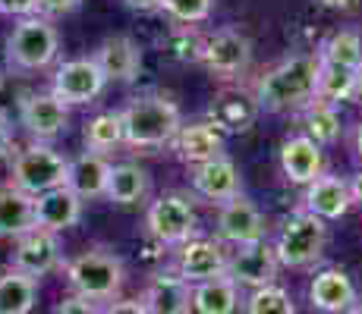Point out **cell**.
<instances>
[{
    "label": "cell",
    "instance_id": "1",
    "mask_svg": "<svg viewBox=\"0 0 362 314\" xmlns=\"http://www.w3.org/2000/svg\"><path fill=\"white\" fill-rule=\"evenodd\" d=\"M318 97V54H296L277 63L274 69L259 79L255 88V104L271 114H299Z\"/></svg>",
    "mask_w": 362,
    "mask_h": 314
},
{
    "label": "cell",
    "instance_id": "2",
    "mask_svg": "<svg viewBox=\"0 0 362 314\" xmlns=\"http://www.w3.org/2000/svg\"><path fill=\"white\" fill-rule=\"evenodd\" d=\"M120 123H123V145H127V148L155 151L177 138L180 126H183V116H180V107L170 97L145 95V97H136V101L123 110Z\"/></svg>",
    "mask_w": 362,
    "mask_h": 314
},
{
    "label": "cell",
    "instance_id": "3",
    "mask_svg": "<svg viewBox=\"0 0 362 314\" xmlns=\"http://www.w3.org/2000/svg\"><path fill=\"white\" fill-rule=\"evenodd\" d=\"M57 54L60 35L51 19L38 16V13L23 16L6 35V66L13 73H41V69L54 66Z\"/></svg>",
    "mask_w": 362,
    "mask_h": 314
},
{
    "label": "cell",
    "instance_id": "4",
    "mask_svg": "<svg viewBox=\"0 0 362 314\" xmlns=\"http://www.w3.org/2000/svg\"><path fill=\"white\" fill-rule=\"evenodd\" d=\"M123 277H127V270H123L120 255L104 248L82 251L66 264V280L73 292L82 298H92V302L117 298V292L123 289Z\"/></svg>",
    "mask_w": 362,
    "mask_h": 314
},
{
    "label": "cell",
    "instance_id": "5",
    "mask_svg": "<svg viewBox=\"0 0 362 314\" xmlns=\"http://www.w3.org/2000/svg\"><path fill=\"white\" fill-rule=\"evenodd\" d=\"M325 246H328V227H325L322 217L303 211H293L290 217H284L281 233H277L274 242V255L281 261V267H309L318 258L325 255Z\"/></svg>",
    "mask_w": 362,
    "mask_h": 314
},
{
    "label": "cell",
    "instance_id": "6",
    "mask_svg": "<svg viewBox=\"0 0 362 314\" xmlns=\"http://www.w3.org/2000/svg\"><path fill=\"white\" fill-rule=\"evenodd\" d=\"M66 164L69 160L47 142H32L29 148L13 155L10 186L35 198V195L51 192V188L66 183Z\"/></svg>",
    "mask_w": 362,
    "mask_h": 314
},
{
    "label": "cell",
    "instance_id": "7",
    "mask_svg": "<svg viewBox=\"0 0 362 314\" xmlns=\"http://www.w3.org/2000/svg\"><path fill=\"white\" fill-rule=\"evenodd\" d=\"M104 88H107V79H104L95 57L64 60L54 69V79H51V95L57 97V101H64L66 107L92 104L95 97H101Z\"/></svg>",
    "mask_w": 362,
    "mask_h": 314
},
{
    "label": "cell",
    "instance_id": "8",
    "mask_svg": "<svg viewBox=\"0 0 362 314\" xmlns=\"http://www.w3.org/2000/svg\"><path fill=\"white\" fill-rule=\"evenodd\" d=\"M148 233L155 236L161 246H183V242H189L192 236H196V207L189 205V198H183V195L170 192V195H161V198L155 201V205L148 207Z\"/></svg>",
    "mask_w": 362,
    "mask_h": 314
},
{
    "label": "cell",
    "instance_id": "9",
    "mask_svg": "<svg viewBox=\"0 0 362 314\" xmlns=\"http://www.w3.org/2000/svg\"><path fill=\"white\" fill-rule=\"evenodd\" d=\"M199 60L211 73L230 79V76H240L249 69V63H252V41L236 29H221L199 44Z\"/></svg>",
    "mask_w": 362,
    "mask_h": 314
},
{
    "label": "cell",
    "instance_id": "10",
    "mask_svg": "<svg viewBox=\"0 0 362 314\" xmlns=\"http://www.w3.org/2000/svg\"><path fill=\"white\" fill-rule=\"evenodd\" d=\"M19 123L32 135V142H54L64 135L69 126V107L57 101L51 92H35L23 95L19 101Z\"/></svg>",
    "mask_w": 362,
    "mask_h": 314
},
{
    "label": "cell",
    "instance_id": "11",
    "mask_svg": "<svg viewBox=\"0 0 362 314\" xmlns=\"http://www.w3.org/2000/svg\"><path fill=\"white\" fill-rule=\"evenodd\" d=\"M60 258H64V251H60L57 233L32 227L29 233H23L16 239V248L10 255V267L23 270L29 277H45L60 267Z\"/></svg>",
    "mask_w": 362,
    "mask_h": 314
},
{
    "label": "cell",
    "instance_id": "12",
    "mask_svg": "<svg viewBox=\"0 0 362 314\" xmlns=\"http://www.w3.org/2000/svg\"><path fill=\"white\" fill-rule=\"evenodd\" d=\"M277 270H281V261H277L274 248L264 239L249 242V246H236L233 255H227V277L236 286L262 289V286H271L277 280Z\"/></svg>",
    "mask_w": 362,
    "mask_h": 314
},
{
    "label": "cell",
    "instance_id": "13",
    "mask_svg": "<svg viewBox=\"0 0 362 314\" xmlns=\"http://www.w3.org/2000/svg\"><path fill=\"white\" fill-rule=\"evenodd\" d=\"M264 217L262 211L249 198L236 195V198L224 201L218 211V236L230 246H249V242L264 239Z\"/></svg>",
    "mask_w": 362,
    "mask_h": 314
},
{
    "label": "cell",
    "instance_id": "14",
    "mask_svg": "<svg viewBox=\"0 0 362 314\" xmlns=\"http://www.w3.org/2000/svg\"><path fill=\"white\" fill-rule=\"evenodd\" d=\"M177 270L189 286L214 280V277H227V251L221 242L211 239H189L180 246Z\"/></svg>",
    "mask_w": 362,
    "mask_h": 314
},
{
    "label": "cell",
    "instance_id": "15",
    "mask_svg": "<svg viewBox=\"0 0 362 314\" xmlns=\"http://www.w3.org/2000/svg\"><path fill=\"white\" fill-rule=\"evenodd\" d=\"M192 188H196L202 198L224 205V201L243 195V179H240V170H236L233 160L218 155V157L202 160V164L192 167Z\"/></svg>",
    "mask_w": 362,
    "mask_h": 314
},
{
    "label": "cell",
    "instance_id": "16",
    "mask_svg": "<svg viewBox=\"0 0 362 314\" xmlns=\"http://www.w3.org/2000/svg\"><path fill=\"white\" fill-rule=\"evenodd\" d=\"M107 82H132L142 69V51L129 35H110L92 54Z\"/></svg>",
    "mask_w": 362,
    "mask_h": 314
},
{
    "label": "cell",
    "instance_id": "17",
    "mask_svg": "<svg viewBox=\"0 0 362 314\" xmlns=\"http://www.w3.org/2000/svg\"><path fill=\"white\" fill-rule=\"evenodd\" d=\"M82 220V198L69 192L66 186H57L51 192L35 195V227L51 229V233H64Z\"/></svg>",
    "mask_w": 362,
    "mask_h": 314
},
{
    "label": "cell",
    "instance_id": "18",
    "mask_svg": "<svg viewBox=\"0 0 362 314\" xmlns=\"http://www.w3.org/2000/svg\"><path fill=\"white\" fill-rule=\"evenodd\" d=\"M281 170L290 183L296 186H309L312 179L322 176L325 170V157H322V145L312 142L309 135H290L281 148Z\"/></svg>",
    "mask_w": 362,
    "mask_h": 314
},
{
    "label": "cell",
    "instance_id": "19",
    "mask_svg": "<svg viewBox=\"0 0 362 314\" xmlns=\"http://www.w3.org/2000/svg\"><path fill=\"white\" fill-rule=\"evenodd\" d=\"M309 302L325 314H346L356 305V286L344 270H322L309 286Z\"/></svg>",
    "mask_w": 362,
    "mask_h": 314
},
{
    "label": "cell",
    "instance_id": "20",
    "mask_svg": "<svg viewBox=\"0 0 362 314\" xmlns=\"http://www.w3.org/2000/svg\"><path fill=\"white\" fill-rule=\"evenodd\" d=\"M305 211L315 214L322 220H337L350 211L353 198H350V186L340 176H318L305 186Z\"/></svg>",
    "mask_w": 362,
    "mask_h": 314
},
{
    "label": "cell",
    "instance_id": "21",
    "mask_svg": "<svg viewBox=\"0 0 362 314\" xmlns=\"http://www.w3.org/2000/svg\"><path fill=\"white\" fill-rule=\"evenodd\" d=\"M107 173L110 164L104 155H95V151H82L79 157H73L66 164V188L76 192L82 201L88 198H101L104 186H107Z\"/></svg>",
    "mask_w": 362,
    "mask_h": 314
},
{
    "label": "cell",
    "instance_id": "22",
    "mask_svg": "<svg viewBox=\"0 0 362 314\" xmlns=\"http://www.w3.org/2000/svg\"><path fill=\"white\" fill-rule=\"evenodd\" d=\"M145 308L151 314H189L192 311V286L183 277H170V274H158L148 283L142 296Z\"/></svg>",
    "mask_w": 362,
    "mask_h": 314
},
{
    "label": "cell",
    "instance_id": "23",
    "mask_svg": "<svg viewBox=\"0 0 362 314\" xmlns=\"http://www.w3.org/2000/svg\"><path fill=\"white\" fill-rule=\"evenodd\" d=\"M173 145H177V155L183 157L186 164L196 167L202 160H211L224 151V135H221V129L211 123H192V126H180Z\"/></svg>",
    "mask_w": 362,
    "mask_h": 314
},
{
    "label": "cell",
    "instance_id": "24",
    "mask_svg": "<svg viewBox=\"0 0 362 314\" xmlns=\"http://www.w3.org/2000/svg\"><path fill=\"white\" fill-rule=\"evenodd\" d=\"M35 227V198L13 186L0 188V239H19Z\"/></svg>",
    "mask_w": 362,
    "mask_h": 314
},
{
    "label": "cell",
    "instance_id": "25",
    "mask_svg": "<svg viewBox=\"0 0 362 314\" xmlns=\"http://www.w3.org/2000/svg\"><path fill=\"white\" fill-rule=\"evenodd\" d=\"M192 311L196 314H236L240 311V286L230 277H214V280L192 286Z\"/></svg>",
    "mask_w": 362,
    "mask_h": 314
},
{
    "label": "cell",
    "instance_id": "26",
    "mask_svg": "<svg viewBox=\"0 0 362 314\" xmlns=\"http://www.w3.org/2000/svg\"><path fill=\"white\" fill-rule=\"evenodd\" d=\"M148 195V173L139 164H114L107 173V186H104V198L114 205H139Z\"/></svg>",
    "mask_w": 362,
    "mask_h": 314
},
{
    "label": "cell",
    "instance_id": "27",
    "mask_svg": "<svg viewBox=\"0 0 362 314\" xmlns=\"http://www.w3.org/2000/svg\"><path fill=\"white\" fill-rule=\"evenodd\" d=\"M35 302H38V277L13 267L0 274V314H32Z\"/></svg>",
    "mask_w": 362,
    "mask_h": 314
},
{
    "label": "cell",
    "instance_id": "28",
    "mask_svg": "<svg viewBox=\"0 0 362 314\" xmlns=\"http://www.w3.org/2000/svg\"><path fill=\"white\" fill-rule=\"evenodd\" d=\"M303 114V126H305V135L312 138V142H318V145H331V142H337V135H340V114H337V107L328 101H312L309 107H303L299 110Z\"/></svg>",
    "mask_w": 362,
    "mask_h": 314
},
{
    "label": "cell",
    "instance_id": "29",
    "mask_svg": "<svg viewBox=\"0 0 362 314\" xmlns=\"http://www.w3.org/2000/svg\"><path fill=\"white\" fill-rule=\"evenodd\" d=\"M123 145V123L120 114L107 110V114L92 116L86 126V151H95V155H107V151L120 148Z\"/></svg>",
    "mask_w": 362,
    "mask_h": 314
},
{
    "label": "cell",
    "instance_id": "30",
    "mask_svg": "<svg viewBox=\"0 0 362 314\" xmlns=\"http://www.w3.org/2000/svg\"><path fill=\"white\" fill-rule=\"evenodd\" d=\"M246 314H296V308H293L290 292L271 283V286H262V289H255L252 296H249Z\"/></svg>",
    "mask_w": 362,
    "mask_h": 314
},
{
    "label": "cell",
    "instance_id": "31",
    "mask_svg": "<svg viewBox=\"0 0 362 314\" xmlns=\"http://www.w3.org/2000/svg\"><path fill=\"white\" fill-rule=\"evenodd\" d=\"M211 6L214 0H164L161 10L170 13L177 23H205L208 16H211Z\"/></svg>",
    "mask_w": 362,
    "mask_h": 314
},
{
    "label": "cell",
    "instance_id": "32",
    "mask_svg": "<svg viewBox=\"0 0 362 314\" xmlns=\"http://www.w3.org/2000/svg\"><path fill=\"white\" fill-rule=\"evenodd\" d=\"M54 314H101L98 305L92 298H82V296H66L64 302L54 308Z\"/></svg>",
    "mask_w": 362,
    "mask_h": 314
},
{
    "label": "cell",
    "instance_id": "33",
    "mask_svg": "<svg viewBox=\"0 0 362 314\" xmlns=\"http://www.w3.org/2000/svg\"><path fill=\"white\" fill-rule=\"evenodd\" d=\"M82 0H38V16L45 19H57V16H66L79 6Z\"/></svg>",
    "mask_w": 362,
    "mask_h": 314
},
{
    "label": "cell",
    "instance_id": "34",
    "mask_svg": "<svg viewBox=\"0 0 362 314\" xmlns=\"http://www.w3.org/2000/svg\"><path fill=\"white\" fill-rule=\"evenodd\" d=\"M0 13L4 16H32V13H38V0H0Z\"/></svg>",
    "mask_w": 362,
    "mask_h": 314
},
{
    "label": "cell",
    "instance_id": "35",
    "mask_svg": "<svg viewBox=\"0 0 362 314\" xmlns=\"http://www.w3.org/2000/svg\"><path fill=\"white\" fill-rule=\"evenodd\" d=\"M16 155V135H13L10 116H0V160H10Z\"/></svg>",
    "mask_w": 362,
    "mask_h": 314
},
{
    "label": "cell",
    "instance_id": "36",
    "mask_svg": "<svg viewBox=\"0 0 362 314\" xmlns=\"http://www.w3.org/2000/svg\"><path fill=\"white\" fill-rule=\"evenodd\" d=\"M101 314H151L145 308L142 298H123V302H110Z\"/></svg>",
    "mask_w": 362,
    "mask_h": 314
},
{
    "label": "cell",
    "instance_id": "37",
    "mask_svg": "<svg viewBox=\"0 0 362 314\" xmlns=\"http://www.w3.org/2000/svg\"><path fill=\"white\" fill-rule=\"evenodd\" d=\"M161 4L164 0H127V6L136 13H155V10H161Z\"/></svg>",
    "mask_w": 362,
    "mask_h": 314
},
{
    "label": "cell",
    "instance_id": "38",
    "mask_svg": "<svg viewBox=\"0 0 362 314\" xmlns=\"http://www.w3.org/2000/svg\"><path fill=\"white\" fill-rule=\"evenodd\" d=\"M346 186H350V198L356 201V205H362V173H356L353 183H346Z\"/></svg>",
    "mask_w": 362,
    "mask_h": 314
},
{
    "label": "cell",
    "instance_id": "39",
    "mask_svg": "<svg viewBox=\"0 0 362 314\" xmlns=\"http://www.w3.org/2000/svg\"><path fill=\"white\" fill-rule=\"evenodd\" d=\"M6 92H10V76L0 73V116H6V110H4V97H6Z\"/></svg>",
    "mask_w": 362,
    "mask_h": 314
},
{
    "label": "cell",
    "instance_id": "40",
    "mask_svg": "<svg viewBox=\"0 0 362 314\" xmlns=\"http://www.w3.org/2000/svg\"><path fill=\"white\" fill-rule=\"evenodd\" d=\"M318 4L331 6V10H344V6H350V4H353V0H318Z\"/></svg>",
    "mask_w": 362,
    "mask_h": 314
},
{
    "label": "cell",
    "instance_id": "41",
    "mask_svg": "<svg viewBox=\"0 0 362 314\" xmlns=\"http://www.w3.org/2000/svg\"><path fill=\"white\" fill-rule=\"evenodd\" d=\"M356 151H359V157H362V123H359V129H356Z\"/></svg>",
    "mask_w": 362,
    "mask_h": 314
},
{
    "label": "cell",
    "instance_id": "42",
    "mask_svg": "<svg viewBox=\"0 0 362 314\" xmlns=\"http://www.w3.org/2000/svg\"><path fill=\"white\" fill-rule=\"evenodd\" d=\"M356 92H359V97H362V69H359V79H356Z\"/></svg>",
    "mask_w": 362,
    "mask_h": 314
},
{
    "label": "cell",
    "instance_id": "43",
    "mask_svg": "<svg viewBox=\"0 0 362 314\" xmlns=\"http://www.w3.org/2000/svg\"><path fill=\"white\" fill-rule=\"evenodd\" d=\"M346 314H362V305H353V308L346 311Z\"/></svg>",
    "mask_w": 362,
    "mask_h": 314
}]
</instances>
